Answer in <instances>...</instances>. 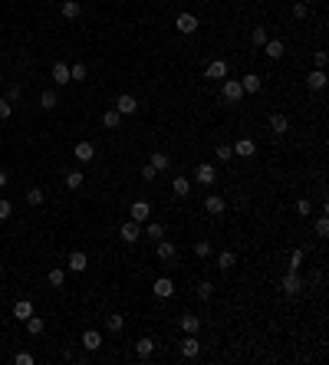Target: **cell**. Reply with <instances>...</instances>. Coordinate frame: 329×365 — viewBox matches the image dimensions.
Listing matches in <instances>:
<instances>
[{"label": "cell", "mask_w": 329, "mask_h": 365, "mask_svg": "<svg viewBox=\"0 0 329 365\" xmlns=\"http://www.w3.org/2000/svg\"><path fill=\"white\" fill-rule=\"evenodd\" d=\"M152 293H155L158 299H168V296H171V293H174V283H171V280H168V277H158L155 283H152Z\"/></svg>", "instance_id": "52a82bcc"}, {"label": "cell", "mask_w": 329, "mask_h": 365, "mask_svg": "<svg viewBox=\"0 0 329 365\" xmlns=\"http://www.w3.org/2000/svg\"><path fill=\"white\" fill-rule=\"evenodd\" d=\"M43 329H46V322L40 319V316H30V319H26V332H30V336H40Z\"/></svg>", "instance_id": "83f0119b"}, {"label": "cell", "mask_w": 329, "mask_h": 365, "mask_svg": "<svg viewBox=\"0 0 329 365\" xmlns=\"http://www.w3.org/2000/svg\"><path fill=\"white\" fill-rule=\"evenodd\" d=\"M26 204L40 207V204H43V191H40V188H30V191H26Z\"/></svg>", "instance_id": "e575fe53"}, {"label": "cell", "mask_w": 329, "mask_h": 365, "mask_svg": "<svg viewBox=\"0 0 329 365\" xmlns=\"http://www.w3.org/2000/svg\"><path fill=\"white\" fill-rule=\"evenodd\" d=\"M326 63H329V56H326V50H319V53H316V69H323Z\"/></svg>", "instance_id": "816d5d0a"}, {"label": "cell", "mask_w": 329, "mask_h": 365, "mask_svg": "<svg viewBox=\"0 0 329 365\" xmlns=\"http://www.w3.org/2000/svg\"><path fill=\"white\" fill-rule=\"evenodd\" d=\"M86 73H89L86 63H73V66H69V79H73V82H82V79H86Z\"/></svg>", "instance_id": "4316f807"}, {"label": "cell", "mask_w": 329, "mask_h": 365, "mask_svg": "<svg viewBox=\"0 0 329 365\" xmlns=\"http://www.w3.org/2000/svg\"><path fill=\"white\" fill-rule=\"evenodd\" d=\"M20 96H23V89H20V86H7V96H4V99L13 102V99H20Z\"/></svg>", "instance_id": "7bdbcfd3"}, {"label": "cell", "mask_w": 329, "mask_h": 365, "mask_svg": "<svg viewBox=\"0 0 329 365\" xmlns=\"http://www.w3.org/2000/svg\"><path fill=\"white\" fill-rule=\"evenodd\" d=\"M56 102H59V96H56L53 89H46V93H40V105H43V109H56Z\"/></svg>", "instance_id": "4dcf8cb0"}, {"label": "cell", "mask_w": 329, "mask_h": 365, "mask_svg": "<svg viewBox=\"0 0 329 365\" xmlns=\"http://www.w3.org/2000/svg\"><path fill=\"white\" fill-rule=\"evenodd\" d=\"M329 234V221H326V217H319V221H316V237H326Z\"/></svg>", "instance_id": "7dc6e473"}, {"label": "cell", "mask_w": 329, "mask_h": 365, "mask_svg": "<svg viewBox=\"0 0 329 365\" xmlns=\"http://www.w3.org/2000/svg\"><path fill=\"white\" fill-rule=\"evenodd\" d=\"M73 155L79 158V161H93V158H96V148H93V142H79V145H76V151H73Z\"/></svg>", "instance_id": "d6986e66"}, {"label": "cell", "mask_w": 329, "mask_h": 365, "mask_svg": "<svg viewBox=\"0 0 329 365\" xmlns=\"http://www.w3.org/2000/svg\"><path fill=\"white\" fill-rule=\"evenodd\" d=\"M263 50H267L270 59H280V56H283V40H267V43H263Z\"/></svg>", "instance_id": "cb8c5ba5"}, {"label": "cell", "mask_w": 329, "mask_h": 365, "mask_svg": "<svg viewBox=\"0 0 329 365\" xmlns=\"http://www.w3.org/2000/svg\"><path fill=\"white\" fill-rule=\"evenodd\" d=\"M13 362H17V365H33V355L30 352H17V355H13Z\"/></svg>", "instance_id": "c3c4849f"}, {"label": "cell", "mask_w": 329, "mask_h": 365, "mask_svg": "<svg viewBox=\"0 0 329 365\" xmlns=\"http://www.w3.org/2000/svg\"><path fill=\"white\" fill-rule=\"evenodd\" d=\"M148 165H152V168H155V171H165V168H168V165H171V158H168V155H165V151H155V155H152V161H148Z\"/></svg>", "instance_id": "484cf974"}, {"label": "cell", "mask_w": 329, "mask_h": 365, "mask_svg": "<svg viewBox=\"0 0 329 365\" xmlns=\"http://www.w3.org/2000/svg\"><path fill=\"white\" fill-rule=\"evenodd\" d=\"M145 234H148L152 240H162V237H165V227H162L158 221H148V227H145Z\"/></svg>", "instance_id": "836d02e7"}, {"label": "cell", "mask_w": 329, "mask_h": 365, "mask_svg": "<svg viewBox=\"0 0 329 365\" xmlns=\"http://www.w3.org/2000/svg\"><path fill=\"white\" fill-rule=\"evenodd\" d=\"M194 254H198V257H201V260H207V257H211V254H214V247H211V240H198V244H194Z\"/></svg>", "instance_id": "d6a6232c"}, {"label": "cell", "mask_w": 329, "mask_h": 365, "mask_svg": "<svg viewBox=\"0 0 329 365\" xmlns=\"http://www.w3.org/2000/svg\"><path fill=\"white\" fill-rule=\"evenodd\" d=\"M303 266V250H293V257H290V270H300Z\"/></svg>", "instance_id": "ee69618b"}, {"label": "cell", "mask_w": 329, "mask_h": 365, "mask_svg": "<svg viewBox=\"0 0 329 365\" xmlns=\"http://www.w3.org/2000/svg\"><path fill=\"white\" fill-rule=\"evenodd\" d=\"M234 263H237V257L230 254V250H224V254H218V266H221V270H230Z\"/></svg>", "instance_id": "d590c367"}, {"label": "cell", "mask_w": 329, "mask_h": 365, "mask_svg": "<svg viewBox=\"0 0 329 365\" xmlns=\"http://www.w3.org/2000/svg\"><path fill=\"white\" fill-rule=\"evenodd\" d=\"M46 280H50V286H63V283H66V273H63L59 266H56V270L46 273Z\"/></svg>", "instance_id": "8d00e7d4"}, {"label": "cell", "mask_w": 329, "mask_h": 365, "mask_svg": "<svg viewBox=\"0 0 329 365\" xmlns=\"http://www.w3.org/2000/svg\"><path fill=\"white\" fill-rule=\"evenodd\" d=\"M118 234H122L125 244H135V240H138V224H135V221H125L122 227H118Z\"/></svg>", "instance_id": "9a60e30c"}, {"label": "cell", "mask_w": 329, "mask_h": 365, "mask_svg": "<svg viewBox=\"0 0 329 365\" xmlns=\"http://www.w3.org/2000/svg\"><path fill=\"white\" fill-rule=\"evenodd\" d=\"M0 86H4V76H0Z\"/></svg>", "instance_id": "db71d44e"}, {"label": "cell", "mask_w": 329, "mask_h": 365, "mask_svg": "<svg viewBox=\"0 0 329 365\" xmlns=\"http://www.w3.org/2000/svg\"><path fill=\"white\" fill-rule=\"evenodd\" d=\"M118 122H122V115H118L115 109L102 112V125H106V129H118Z\"/></svg>", "instance_id": "f1b7e54d"}, {"label": "cell", "mask_w": 329, "mask_h": 365, "mask_svg": "<svg viewBox=\"0 0 329 365\" xmlns=\"http://www.w3.org/2000/svg\"><path fill=\"white\" fill-rule=\"evenodd\" d=\"M211 296H214V283H207V280L198 283V299H211Z\"/></svg>", "instance_id": "ab89813d"}, {"label": "cell", "mask_w": 329, "mask_h": 365, "mask_svg": "<svg viewBox=\"0 0 329 365\" xmlns=\"http://www.w3.org/2000/svg\"><path fill=\"white\" fill-rule=\"evenodd\" d=\"M293 17L296 20H303V17H310V7L303 4V0H300V4H293Z\"/></svg>", "instance_id": "60d3db41"}, {"label": "cell", "mask_w": 329, "mask_h": 365, "mask_svg": "<svg viewBox=\"0 0 329 365\" xmlns=\"http://www.w3.org/2000/svg\"><path fill=\"white\" fill-rule=\"evenodd\" d=\"M89 266V257L82 254V250H73V254H69V270L73 273H82Z\"/></svg>", "instance_id": "4fadbf2b"}, {"label": "cell", "mask_w": 329, "mask_h": 365, "mask_svg": "<svg viewBox=\"0 0 329 365\" xmlns=\"http://www.w3.org/2000/svg\"><path fill=\"white\" fill-rule=\"evenodd\" d=\"M10 214H13V204H10V201H4V198H0V221H7Z\"/></svg>", "instance_id": "f6af8a7d"}, {"label": "cell", "mask_w": 329, "mask_h": 365, "mask_svg": "<svg viewBox=\"0 0 329 365\" xmlns=\"http://www.w3.org/2000/svg\"><path fill=\"white\" fill-rule=\"evenodd\" d=\"M224 76H227V63L224 59H214L211 66L204 69V79H224Z\"/></svg>", "instance_id": "7c38bea8"}, {"label": "cell", "mask_w": 329, "mask_h": 365, "mask_svg": "<svg viewBox=\"0 0 329 365\" xmlns=\"http://www.w3.org/2000/svg\"><path fill=\"white\" fill-rule=\"evenodd\" d=\"M224 207H227V204H224V198H218V194L204 198V210H207V214H214V217H218V214H224Z\"/></svg>", "instance_id": "ac0fdd59"}, {"label": "cell", "mask_w": 329, "mask_h": 365, "mask_svg": "<svg viewBox=\"0 0 329 365\" xmlns=\"http://www.w3.org/2000/svg\"><path fill=\"white\" fill-rule=\"evenodd\" d=\"M13 316L26 322V319L33 316V303H30V299H17V303H13Z\"/></svg>", "instance_id": "e0dca14e"}, {"label": "cell", "mask_w": 329, "mask_h": 365, "mask_svg": "<svg viewBox=\"0 0 329 365\" xmlns=\"http://www.w3.org/2000/svg\"><path fill=\"white\" fill-rule=\"evenodd\" d=\"M174 254H178V250H174V244H171V240H158V250H155L158 260H171Z\"/></svg>", "instance_id": "44dd1931"}, {"label": "cell", "mask_w": 329, "mask_h": 365, "mask_svg": "<svg viewBox=\"0 0 329 365\" xmlns=\"http://www.w3.org/2000/svg\"><path fill=\"white\" fill-rule=\"evenodd\" d=\"M66 188H69V191L82 188V171H69V174H66Z\"/></svg>", "instance_id": "74e56055"}, {"label": "cell", "mask_w": 329, "mask_h": 365, "mask_svg": "<svg viewBox=\"0 0 329 365\" xmlns=\"http://www.w3.org/2000/svg\"><path fill=\"white\" fill-rule=\"evenodd\" d=\"M250 40H254V46H263V43H267V26H257V30L254 33H250Z\"/></svg>", "instance_id": "f35d334b"}, {"label": "cell", "mask_w": 329, "mask_h": 365, "mask_svg": "<svg viewBox=\"0 0 329 365\" xmlns=\"http://www.w3.org/2000/svg\"><path fill=\"white\" fill-rule=\"evenodd\" d=\"M181 329H185V332H198L201 319H198V316H181Z\"/></svg>", "instance_id": "1f68e13d"}, {"label": "cell", "mask_w": 329, "mask_h": 365, "mask_svg": "<svg viewBox=\"0 0 329 365\" xmlns=\"http://www.w3.org/2000/svg\"><path fill=\"white\" fill-rule=\"evenodd\" d=\"M115 112H118V115H135V112H138V102H135V96H118V99H115Z\"/></svg>", "instance_id": "5b68a950"}, {"label": "cell", "mask_w": 329, "mask_h": 365, "mask_svg": "<svg viewBox=\"0 0 329 365\" xmlns=\"http://www.w3.org/2000/svg\"><path fill=\"white\" fill-rule=\"evenodd\" d=\"M280 290H283V296H296V293L303 290V280H300V273L290 270L283 280H280Z\"/></svg>", "instance_id": "6da1fadb"}, {"label": "cell", "mask_w": 329, "mask_h": 365, "mask_svg": "<svg viewBox=\"0 0 329 365\" xmlns=\"http://www.w3.org/2000/svg\"><path fill=\"white\" fill-rule=\"evenodd\" d=\"M53 82H56V86L73 82V79H69V66H66V63H53Z\"/></svg>", "instance_id": "5bb4252c"}, {"label": "cell", "mask_w": 329, "mask_h": 365, "mask_svg": "<svg viewBox=\"0 0 329 365\" xmlns=\"http://www.w3.org/2000/svg\"><path fill=\"white\" fill-rule=\"evenodd\" d=\"M270 129H274V135H277V138H283L286 132H290V122H286V115L274 112V115H270Z\"/></svg>", "instance_id": "30bf717a"}, {"label": "cell", "mask_w": 329, "mask_h": 365, "mask_svg": "<svg viewBox=\"0 0 329 365\" xmlns=\"http://www.w3.org/2000/svg\"><path fill=\"white\" fill-rule=\"evenodd\" d=\"M174 26H178V33H185V37H191V33L198 30V17H194V13H178V20H174Z\"/></svg>", "instance_id": "3957f363"}, {"label": "cell", "mask_w": 329, "mask_h": 365, "mask_svg": "<svg viewBox=\"0 0 329 365\" xmlns=\"http://www.w3.org/2000/svg\"><path fill=\"white\" fill-rule=\"evenodd\" d=\"M171 191H174V198H188L191 181H188V178H174V181H171Z\"/></svg>", "instance_id": "603a6c76"}, {"label": "cell", "mask_w": 329, "mask_h": 365, "mask_svg": "<svg viewBox=\"0 0 329 365\" xmlns=\"http://www.w3.org/2000/svg\"><path fill=\"white\" fill-rule=\"evenodd\" d=\"M10 115H13V102L0 99V118H10Z\"/></svg>", "instance_id": "bcb514c9"}, {"label": "cell", "mask_w": 329, "mask_h": 365, "mask_svg": "<svg viewBox=\"0 0 329 365\" xmlns=\"http://www.w3.org/2000/svg\"><path fill=\"white\" fill-rule=\"evenodd\" d=\"M221 93H224V99H227V102H241V99H244V89H241V79H224Z\"/></svg>", "instance_id": "7a4b0ae2"}, {"label": "cell", "mask_w": 329, "mask_h": 365, "mask_svg": "<svg viewBox=\"0 0 329 365\" xmlns=\"http://www.w3.org/2000/svg\"><path fill=\"white\" fill-rule=\"evenodd\" d=\"M194 181H198V185H214V181H218L214 165H204V161H201V165L194 168Z\"/></svg>", "instance_id": "277c9868"}, {"label": "cell", "mask_w": 329, "mask_h": 365, "mask_svg": "<svg viewBox=\"0 0 329 365\" xmlns=\"http://www.w3.org/2000/svg\"><path fill=\"white\" fill-rule=\"evenodd\" d=\"M218 158L221 161H230V158H234V148H230V145H218Z\"/></svg>", "instance_id": "b9f144b4"}, {"label": "cell", "mask_w": 329, "mask_h": 365, "mask_svg": "<svg viewBox=\"0 0 329 365\" xmlns=\"http://www.w3.org/2000/svg\"><path fill=\"white\" fill-rule=\"evenodd\" d=\"M99 346H102V336L96 332V329H86V332H82V349H86V352H99Z\"/></svg>", "instance_id": "9c48e42d"}, {"label": "cell", "mask_w": 329, "mask_h": 365, "mask_svg": "<svg viewBox=\"0 0 329 365\" xmlns=\"http://www.w3.org/2000/svg\"><path fill=\"white\" fill-rule=\"evenodd\" d=\"M254 151H257V145L250 142V138H241V142L234 145V158H250Z\"/></svg>", "instance_id": "2e32d148"}, {"label": "cell", "mask_w": 329, "mask_h": 365, "mask_svg": "<svg viewBox=\"0 0 329 365\" xmlns=\"http://www.w3.org/2000/svg\"><path fill=\"white\" fill-rule=\"evenodd\" d=\"M129 210H132V221H135V224H145L152 217V204H148V201H135Z\"/></svg>", "instance_id": "8992f818"}, {"label": "cell", "mask_w": 329, "mask_h": 365, "mask_svg": "<svg viewBox=\"0 0 329 365\" xmlns=\"http://www.w3.org/2000/svg\"><path fill=\"white\" fill-rule=\"evenodd\" d=\"M306 86L316 89V93H319V89H326V73H323V69H313L310 79H306Z\"/></svg>", "instance_id": "ffe728a7"}, {"label": "cell", "mask_w": 329, "mask_h": 365, "mask_svg": "<svg viewBox=\"0 0 329 365\" xmlns=\"http://www.w3.org/2000/svg\"><path fill=\"white\" fill-rule=\"evenodd\" d=\"M135 352L142 355V359H148V355L155 352V342H152L148 336H145V339H138V342H135Z\"/></svg>", "instance_id": "d4e9b609"}, {"label": "cell", "mask_w": 329, "mask_h": 365, "mask_svg": "<svg viewBox=\"0 0 329 365\" xmlns=\"http://www.w3.org/2000/svg\"><path fill=\"white\" fill-rule=\"evenodd\" d=\"M0 280H4V273H0Z\"/></svg>", "instance_id": "11a10c76"}, {"label": "cell", "mask_w": 329, "mask_h": 365, "mask_svg": "<svg viewBox=\"0 0 329 365\" xmlns=\"http://www.w3.org/2000/svg\"><path fill=\"white\" fill-rule=\"evenodd\" d=\"M0 188H7V171H0Z\"/></svg>", "instance_id": "f5cc1de1"}, {"label": "cell", "mask_w": 329, "mask_h": 365, "mask_svg": "<svg viewBox=\"0 0 329 365\" xmlns=\"http://www.w3.org/2000/svg\"><path fill=\"white\" fill-rule=\"evenodd\" d=\"M310 210H313L310 201H296V214H300V217H310Z\"/></svg>", "instance_id": "681fc988"}, {"label": "cell", "mask_w": 329, "mask_h": 365, "mask_svg": "<svg viewBox=\"0 0 329 365\" xmlns=\"http://www.w3.org/2000/svg\"><path fill=\"white\" fill-rule=\"evenodd\" d=\"M79 13H82L79 0H63V17H66V20H76Z\"/></svg>", "instance_id": "7402d4cb"}, {"label": "cell", "mask_w": 329, "mask_h": 365, "mask_svg": "<svg viewBox=\"0 0 329 365\" xmlns=\"http://www.w3.org/2000/svg\"><path fill=\"white\" fill-rule=\"evenodd\" d=\"M260 86H263V82H260V76H257V73H247V76H244V79H241V89H244V96H254V93H260Z\"/></svg>", "instance_id": "8fae6325"}, {"label": "cell", "mask_w": 329, "mask_h": 365, "mask_svg": "<svg viewBox=\"0 0 329 365\" xmlns=\"http://www.w3.org/2000/svg\"><path fill=\"white\" fill-rule=\"evenodd\" d=\"M198 352H201V342L194 339V332H188L185 339H181V355H185V359H194Z\"/></svg>", "instance_id": "ba28073f"}, {"label": "cell", "mask_w": 329, "mask_h": 365, "mask_svg": "<svg viewBox=\"0 0 329 365\" xmlns=\"http://www.w3.org/2000/svg\"><path fill=\"white\" fill-rule=\"evenodd\" d=\"M106 326H109V332H122V329H125V319H122V316H118V313H109Z\"/></svg>", "instance_id": "f546056e"}, {"label": "cell", "mask_w": 329, "mask_h": 365, "mask_svg": "<svg viewBox=\"0 0 329 365\" xmlns=\"http://www.w3.org/2000/svg\"><path fill=\"white\" fill-rule=\"evenodd\" d=\"M142 178H145V181H155V178H158V171H155L152 165H145V168H142Z\"/></svg>", "instance_id": "f907efd6"}]
</instances>
